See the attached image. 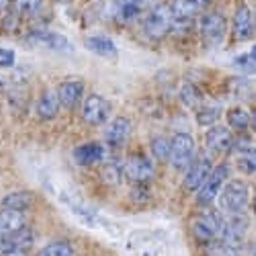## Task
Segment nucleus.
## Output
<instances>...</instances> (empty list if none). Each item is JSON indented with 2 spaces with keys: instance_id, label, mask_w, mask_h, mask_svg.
Returning <instances> with one entry per match:
<instances>
[{
  "instance_id": "3",
  "label": "nucleus",
  "mask_w": 256,
  "mask_h": 256,
  "mask_svg": "<svg viewBox=\"0 0 256 256\" xmlns=\"http://www.w3.org/2000/svg\"><path fill=\"white\" fill-rule=\"evenodd\" d=\"M197 156V146H195V138L190 134H174L170 138V156L168 162L174 170H186L190 166V162Z\"/></svg>"
},
{
  "instance_id": "29",
  "label": "nucleus",
  "mask_w": 256,
  "mask_h": 256,
  "mask_svg": "<svg viewBox=\"0 0 256 256\" xmlns=\"http://www.w3.org/2000/svg\"><path fill=\"white\" fill-rule=\"evenodd\" d=\"M37 256H74V246L66 240H56L50 242L44 250H39Z\"/></svg>"
},
{
  "instance_id": "12",
  "label": "nucleus",
  "mask_w": 256,
  "mask_h": 256,
  "mask_svg": "<svg viewBox=\"0 0 256 256\" xmlns=\"http://www.w3.org/2000/svg\"><path fill=\"white\" fill-rule=\"evenodd\" d=\"M132 119L127 117H115L113 121H109V125H106L104 130V142L109 148H115V150H119V148H123L127 144V140L132 138Z\"/></svg>"
},
{
  "instance_id": "36",
  "label": "nucleus",
  "mask_w": 256,
  "mask_h": 256,
  "mask_svg": "<svg viewBox=\"0 0 256 256\" xmlns=\"http://www.w3.org/2000/svg\"><path fill=\"white\" fill-rule=\"evenodd\" d=\"M12 4V0H0V14H4Z\"/></svg>"
},
{
  "instance_id": "2",
  "label": "nucleus",
  "mask_w": 256,
  "mask_h": 256,
  "mask_svg": "<svg viewBox=\"0 0 256 256\" xmlns=\"http://www.w3.org/2000/svg\"><path fill=\"white\" fill-rule=\"evenodd\" d=\"M190 234L199 244H209L213 240H220L222 236V213L211 211V209H203L197 216H193L188 224Z\"/></svg>"
},
{
  "instance_id": "38",
  "label": "nucleus",
  "mask_w": 256,
  "mask_h": 256,
  "mask_svg": "<svg viewBox=\"0 0 256 256\" xmlns=\"http://www.w3.org/2000/svg\"><path fill=\"white\" fill-rule=\"evenodd\" d=\"M252 256H256V242H254V246H252Z\"/></svg>"
},
{
  "instance_id": "26",
  "label": "nucleus",
  "mask_w": 256,
  "mask_h": 256,
  "mask_svg": "<svg viewBox=\"0 0 256 256\" xmlns=\"http://www.w3.org/2000/svg\"><path fill=\"white\" fill-rule=\"evenodd\" d=\"M226 123L230 130H236V132H244L250 127V113L242 106H234L226 113Z\"/></svg>"
},
{
  "instance_id": "14",
  "label": "nucleus",
  "mask_w": 256,
  "mask_h": 256,
  "mask_svg": "<svg viewBox=\"0 0 256 256\" xmlns=\"http://www.w3.org/2000/svg\"><path fill=\"white\" fill-rule=\"evenodd\" d=\"M72 156L78 166H94L106 158V150L98 142H86V144H80Z\"/></svg>"
},
{
  "instance_id": "17",
  "label": "nucleus",
  "mask_w": 256,
  "mask_h": 256,
  "mask_svg": "<svg viewBox=\"0 0 256 256\" xmlns=\"http://www.w3.org/2000/svg\"><path fill=\"white\" fill-rule=\"evenodd\" d=\"M35 242V234L29 228H23L8 236H0V252L6 250H29Z\"/></svg>"
},
{
  "instance_id": "8",
  "label": "nucleus",
  "mask_w": 256,
  "mask_h": 256,
  "mask_svg": "<svg viewBox=\"0 0 256 256\" xmlns=\"http://www.w3.org/2000/svg\"><path fill=\"white\" fill-rule=\"evenodd\" d=\"M211 170H213V162L207 154L195 156V160L190 162V166L184 170L182 188L186 190V193H197V190L201 188V184L205 182V178L209 176Z\"/></svg>"
},
{
  "instance_id": "15",
  "label": "nucleus",
  "mask_w": 256,
  "mask_h": 256,
  "mask_svg": "<svg viewBox=\"0 0 256 256\" xmlns=\"http://www.w3.org/2000/svg\"><path fill=\"white\" fill-rule=\"evenodd\" d=\"M232 33L236 41H248L254 33V18L246 4H240L232 18Z\"/></svg>"
},
{
  "instance_id": "27",
  "label": "nucleus",
  "mask_w": 256,
  "mask_h": 256,
  "mask_svg": "<svg viewBox=\"0 0 256 256\" xmlns=\"http://www.w3.org/2000/svg\"><path fill=\"white\" fill-rule=\"evenodd\" d=\"M205 256H240L238 244L228 242V240H213L209 244H205Z\"/></svg>"
},
{
  "instance_id": "24",
  "label": "nucleus",
  "mask_w": 256,
  "mask_h": 256,
  "mask_svg": "<svg viewBox=\"0 0 256 256\" xmlns=\"http://www.w3.org/2000/svg\"><path fill=\"white\" fill-rule=\"evenodd\" d=\"M236 166L244 174H256V148L252 146L240 148L236 154Z\"/></svg>"
},
{
  "instance_id": "1",
  "label": "nucleus",
  "mask_w": 256,
  "mask_h": 256,
  "mask_svg": "<svg viewBox=\"0 0 256 256\" xmlns=\"http://www.w3.org/2000/svg\"><path fill=\"white\" fill-rule=\"evenodd\" d=\"M218 203L224 213H244L250 203V186L240 178L228 180L220 190Z\"/></svg>"
},
{
  "instance_id": "23",
  "label": "nucleus",
  "mask_w": 256,
  "mask_h": 256,
  "mask_svg": "<svg viewBox=\"0 0 256 256\" xmlns=\"http://www.w3.org/2000/svg\"><path fill=\"white\" fill-rule=\"evenodd\" d=\"M35 203V195L29 193V190H14V193L6 195L2 199V209H12V211H29Z\"/></svg>"
},
{
  "instance_id": "22",
  "label": "nucleus",
  "mask_w": 256,
  "mask_h": 256,
  "mask_svg": "<svg viewBox=\"0 0 256 256\" xmlns=\"http://www.w3.org/2000/svg\"><path fill=\"white\" fill-rule=\"evenodd\" d=\"M23 228H27V218L23 211L0 209V236H8Z\"/></svg>"
},
{
  "instance_id": "20",
  "label": "nucleus",
  "mask_w": 256,
  "mask_h": 256,
  "mask_svg": "<svg viewBox=\"0 0 256 256\" xmlns=\"http://www.w3.org/2000/svg\"><path fill=\"white\" fill-rule=\"evenodd\" d=\"M29 41H33V44L37 46H46L50 50H58V52H68L72 50L70 41L60 35V33H54V31H33L29 35Z\"/></svg>"
},
{
  "instance_id": "21",
  "label": "nucleus",
  "mask_w": 256,
  "mask_h": 256,
  "mask_svg": "<svg viewBox=\"0 0 256 256\" xmlns=\"http://www.w3.org/2000/svg\"><path fill=\"white\" fill-rule=\"evenodd\" d=\"M84 48H86L88 52H92V54H96V56H100V58H106V60H115L119 56L117 46L113 44L109 37H104V35L86 37V39H84Z\"/></svg>"
},
{
  "instance_id": "7",
  "label": "nucleus",
  "mask_w": 256,
  "mask_h": 256,
  "mask_svg": "<svg viewBox=\"0 0 256 256\" xmlns=\"http://www.w3.org/2000/svg\"><path fill=\"white\" fill-rule=\"evenodd\" d=\"M154 160L146 154H130L123 160V176L136 184H146L154 178Z\"/></svg>"
},
{
  "instance_id": "6",
  "label": "nucleus",
  "mask_w": 256,
  "mask_h": 256,
  "mask_svg": "<svg viewBox=\"0 0 256 256\" xmlns=\"http://www.w3.org/2000/svg\"><path fill=\"white\" fill-rule=\"evenodd\" d=\"M228 174H230L228 164L213 166V170L209 172V176L205 178V182H203L201 188L197 190V203L203 205V207H209L213 201H218L220 190H222L224 184L228 182Z\"/></svg>"
},
{
  "instance_id": "18",
  "label": "nucleus",
  "mask_w": 256,
  "mask_h": 256,
  "mask_svg": "<svg viewBox=\"0 0 256 256\" xmlns=\"http://www.w3.org/2000/svg\"><path fill=\"white\" fill-rule=\"evenodd\" d=\"M62 109V102H60V96H58V90L54 88H48L41 92L39 100H37V117L44 119V121H52L58 117Z\"/></svg>"
},
{
  "instance_id": "30",
  "label": "nucleus",
  "mask_w": 256,
  "mask_h": 256,
  "mask_svg": "<svg viewBox=\"0 0 256 256\" xmlns=\"http://www.w3.org/2000/svg\"><path fill=\"white\" fill-rule=\"evenodd\" d=\"M180 98L186 106H190V109H199L201 102H203V94L195 84H184L180 88Z\"/></svg>"
},
{
  "instance_id": "28",
  "label": "nucleus",
  "mask_w": 256,
  "mask_h": 256,
  "mask_svg": "<svg viewBox=\"0 0 256 256\" xmlns=\"http://www.w3.org/2000/svg\"><path fill=\"white\" fill-rule=\"evenodd\" d=\"M195 119L201 127H213V125H218L220 117H222V109L216 104H201L199 109H195Z\"/></svg>"
},
{
  "instance_id": "39",
  "label": "nucleus",
  "mask_w": 256,
  "mask_h": 256,
  "mask_svg": "<svg viewBox=\"0 0 256 256\" xmlns=\"http://www.w3.org/2000/svg\"><path fill=\"white\" fill-rule=\"evenodd\" d=\"M58 2H70V0H58Z\"/></svg>"
},
{
  "instance_id": "19",
  "label": "nucleus",
  "mask_w": 256,
  "mask_h": 256,
  "mask_svg": "<svg viewBox=\"0 0 256 256\" xmlns=\"http://www.w3.org/2000/svg\"><path fill=\"white\" fill-rule=\"evenodd\" d=\"M146 0H115L113 2V16L119 23H130L138 18L144 10Z\"/></svg>"
},
{
  "instance_id": "4",
  "label": "nucleus",
  "mask_w": 256,
  "mask_h": 256,
  "mask_svg": "<svg viewBox=\"0 0 256 256\" xmlns=\"http://www.w3.org/2000/svg\"><path fill=\"white\" fill-rule=\"evenodd\" d=\"M172 29H174V16L172 10H170V4H158L152 10H148L144 18V31L150 39L154 41L164 39Z\"/></svg>"
},
{
  "instance_id": "11",
  "label": "nucleus",
  "mask_w": 256,
  "mask_h": 256,
  "mask_svg": "<svg viewBox=\"0 0 256 256\" xmlns=\"http://www.w3.org/2000/svg\"><path fill=\"white\" fill-rule=\"evenodd\" d=\"M234 144H236L234 134L226 125H213L205 134V148L211 154H228Z\"/></svg>"
},
{
  "instance_id": "13",
  "label": "nucleus",
  "mask_w": 256,
  "mask_h": 256,
  "mask_svg": "<svg viewBox=\"0 0 256 256\" xmlns=\"http://www.w3.org/2000/svg\"><path fill=\"white\" fill-rule=\"evenodd\" d=\"M209 2L211 0H172L170 10H172V16H174V25L193 20L197 14H201L209 6Z\"/></svg>"
},
{
  "instance_id": "5",
  "label": "nucleus",
  "mask_w": 256,
  "mask_h": 256,
  "mask_svg": "<svg viewBox=\"0 0 256 256\" xmlns=\"http://www.w3.org/2000/svg\"><path fill=\"white\" fill-rule=\"evenodd\" d=\"M199 33L205 41V46L209 48H216L220 46L226 33H228V20L222 12L218 10H209V12H203L201 18H199Z\"/></svg>"
},
{
  "instance_id": "33",
  "label": "nucleus",
  "mask_w": 256,
  "mask_h": 256,
  "mask_svg": "<svg viewBox=\"0 0 256 256\" xmlns=\"http://www.w3.org/2000/svg\"><path fill=\"white\" fill-rule=\"evenodd\" d=\"M12 6L16 10V14L33 16L41 10V0H12Z\"/></svg>"
},
{
  "instance_id": "40",
  "label": "nucleus",
  "mask_w": 256,
  "mask_h": 256,
  "mask_svg": "<svg viewBox=\"0 0 256 256\" xmlns=\"http://www.w3.org/2000/svg\"><path fill=\"white\" fill-rule=\"evenodd\" d=\"M254 29H256V16H254Z\"/></svg>"
},
{
  "instance_id": "37",
  "label": "nucleus",
  "mask_w": 256,
  "mask_h": 256,
  "mask_svg": "<svg viewBox=\"0 0 256 256\" xmlns=\"http://www.w3.org/2000/svg\"><path fill=\"white\" fill-rule=\"evenodd\" d=\"M250 127L256 132V113H254V115H250Z\"/></svg>"
},
{
  "instance_id": "34",
  "label": "nucleus",
  "mask_w": 256,
  "mask_h": 256,
  "mask_svg": "<svg viewBox=\"0 0 256 256\" xmlns=\"http://www.w3.org/2000/svg\"><path fill=\"white\" fill-rule=\"evenodd\" d=\"M14 66V52L0 48V68H12Z\"/></svg>"
},
{
  "instance_id": "31",
  "label": "nucleus",
  "mask_w": 256,
  "mask_h": 256,
  "mask_svg": "<svg viewBox=\"0 0 256 256\" xmlns=\"http://www.w3.org/2000/svg\"><path fill=\"white\" fill-rule=\"evenodd\" d=\"M234 66H236L240 72L254 74L256 72V46L250 52H246V54H242V56H238L236 60H234Z\"/></svg>"
},
{
  "instance_id": "25",
  "label": "nucleus",
  "mask_w": 256,
  "mask_h": 256,
  "mask_svg": "<svg viewBox=\"0 0 256 256\" xmlns=\"http://www.w3.org/2000/svg\"><path fill=\"white\" fill-rule=\"evenodd\" d=\"M102 170H100V178L106 184H119L123 178V162L109 158V160H102Z\"/></svg>"
},
{
  "instance_id": "9",
  "label": "nucleus",
  "mask_w": 256,
  "mask_h": 256,
  "mask_svg": "<svg viewBox=\"0 0 256 256\" xmlns=\"http://www.w3.org/2000/svg\"><path fill=\"white\" fill-rule=\"evenodd\" d=\"M111 115V104L109 100H104L100 94H90L84 98L82 102V119L90 127H98L109 121Z\"/></svg>"
},
{
  "instance_id": "16",
  "label": "nucleus",
  "mask_w": 256,
  "mask_h": 256,
  "mask_svg": "<svg viewBox=\"0 0 256 256\" xmlns=\"http://www.w3.org/2000/svg\"><path fill=\"white\" fill-rule=\"evenodd\" d=\"M58 96H60V102L64 109H76L78 102L84 96V82L78 78L64 80L58 86Z\"/></svg>"
},
{
  "instance_id": "10",
  "label": "nucleus",
  "mask_w": 256,
  "mask_h": 256,
  "mask_svg": "<svg viewBox=\"0 0 256 256\" xmlns=\"http://www.w3.org/2000/svg\"><path fill=\"white\" fill-rule=\"evenodd\" d=\"M250 228V220L244 213H224L222 216V240L238 244Z\"/></svg>"
},
{
  "instance_id": "32",
  "label": "nucleus",
  "mask_w": 256,
  "mask_h": 256,
  "mask_svg": "<svg viewBox=\"0 0 256 256\" xmlns=\"http://www.w3.org/2000/svg\"><path fill=\"white\" fill-rule=\"evenodd\" d=\"M150 150H152V158H156L160 162H166L168 156H170V140L164 138V136L154 138L152 144H150Z\"/></svg>"
},
{
  "instance_id": "35",
  "label": "nucleus",
  "mask_w": 256,
  "mask_h": 256,
  "mask_svg": "<svg viewBox=\"0 0 256 256\" xmlns=\"http://www.w3.org/2000/svg\"><path fill=\"white\" fill-rule=\"evenodd\" d=\"M0 256H27V250H6L0 252Z\"/></svg>"
}]
</instances>
